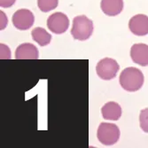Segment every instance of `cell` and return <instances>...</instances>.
Listing matches in <instances>:
<instances>
[{"mask_svg": "<svg viewBox=\"0 0 148 148\" xmlns=\"http://www.w3.org/2000/svg\"><path fill=\"white\" fill-rule=\"evenodd\" d=\"M144 75L136 68H127L120 75V84L127 91H137L144 84Z\"/></svg>", "mask_w": 148, "mask_h": 148, "instance_id": "cell-1", "label": "cell"}, {"mask_svg": "<svg viewBox=\"0 0 148 148\" xmlns=\"http://www.w3.org/2000/svg\"><path fill=\"white\" fill-rule=\"evenodd\" d=\"M93 32V22L84 15L76 16L73 21L71 34L75 40L84 41Z\"/></svg>", "mask_w": 148, "mask_h": 148, "instance_id": "cell-2", "label": "cell"}, {"mask_svg": "<svg viewBox=\"0 0 148 148\" xmlns=\"http://www.w3.org/2000/svg\"><path fill=\"white\" fill-rule=\"evenodd\" d=\"M97 137L104 145H113L119 140L120 130L115 124L101 123L98 129Z\"/></svg>", "mask_w": 148, "mask_h": 148, "instance_id": "cell-3", "label": "cell"}, {"mask_svg": "<svg viewBox=\"0 0 148 148\" xmlns=\"http://www.w3.org/2000/svg\"><path fill=\"white\" fill-rule=\"evenodd\" d=\"M120 66L116 60L111 58H105L99 61L96 66L97 75L102 80H112L116 76Z\"/></svg>", "mask_w": 148, "mask_h": 148, "instance_id": "cell-4", "label": "cell"}, {"mask_svg": "<svg viewBox=\"0 0 148 148\" xmlns=\"http://www.w3.org/2000/svg\"><path fill=\"white\" fill-rule=\"evenodd\" d=\"M69 21L66 14L62 12H55L47 20L48 29L55 34H63L69 29Z\"/></svg>", "mask_w": 148, "mask_h": 148, "instance_id": "cell-5", "label": "cell"}, {"mask_svg": "<svg viewBox=\"0 0 148 148\" xmlns=\"http://www.w3.org/2000/svg\"><path fill=\"white\" fill-rule=\"evenodd\" d=\"M12 23L16 29L20 30H27L34 23V15L29 10L21 9L13 14Z\"/></svg>", "mask_w": 148, "mask_h": 148, "instance_id": "cell-6", "label": "cell"}, {"mask_svg": "<svg viewBox=\"0 0 148 148\" xmlns=\"http://www.w3.org/2000/svg\"><path fill=\"white\" fill-rule=\"evenodd\" d=\"M130 30L136 36H145L148 34V16L138 14L133 16L129 22Z\"/></svg>", "mask_w": 148, "mask_h": 148, "instance_id": "cell-7", "label": "cell"}, {"mask_svg": "<svg viewBox=\"0 0 148 148\" xmlns=\"http://www.w3.org/2000/svg\"><path fill=\"white\" fill-rule=\"evenodd\" d=\"M130 57L134 63L142 66H148V45L135 44L130 49Z\"/></svg>", "mask_w": 148, "mask_h": 148, "instance_id": "cell-8", "label": "cell"}, {"mask_svg": "<svg viewBox=\"0 0 148 148\" xmlns=\"http://www.w3.org/2000/svg\"><path fill=\"white\" fill-rule=\"evenodd\" d=\"M15 59L17 60H36L38 59L37 48L29 43L19 45L15 51Z\"/></svg>", "mask_w": 148, "mask_h": 148, "instance_id": "cell-9", "label": "cell"}, {"mask_svg": "<svg viewBox=\"0 0 148 148\" xmlns=\"http://www.w3.org/2000/svg\"><path fill=\"white\" fill-rule=\"evenodd\" d=\"M122 107L121 106L114 101L108 102L105 104L102 108L101 113L102 116L106 120H110V121H117L122 116Z\"/></svg>", "mask_w": 148, "mask_h": 148, "instance_id": "cell-10", "label": "cell"}, {"mask_svg": "<svg viewBox=\"0 0 148 148\" xmlns=\"http://www.w3.org/2000/svg\"><path fill=\"white\" fill-rule=\"evenodd\" d=\"M123 0H102L101 9L108 16H115L123 11Z\"/></svg>", "mask_w": 148, "mask_h": 148, "instance_id": "cell-11", "label": "cell"}, {"mask_svg": "<svg viewBox=\"0 0 148 148\" xmlns=\"http://www.w3.org/2000/svg\"><path fill=\"white\" fill-rule=\"evenodd\" d=\"M32 38L40 46H45L51 43V36L43 28H36L32 30Z\"/></svg>", "mask_w": 148, "mask_h": 148, "instance_id": "cell-12", "label": "cell"}, {"mask_svg": "<svg viewBox=\"0 0 148 148\" xmlns=\"http://www.w3.org/2000/svg\"><path fill=\"white\" fill-rule=\"evenodd\" d=\"M38 7L42 12H49L55 9L58 5V0H38Z\"/></svg>", "mask_w": 148, "mask_h": 148, "instance_id": "cell-13", "label": "cell"}, {"mask_svg": "<svg viewBox=\"0 0 148 148\" xmlns=\"http://www.w3.org/2000/svg\"><path fill=\"white\" fill-rule=\"evenodd\" d=\"M139 123L142 130L145 133H148V108H145L140 112Z\"/></svg>", "mask_w": 148, "mask_h": 148, "instance_id": "cell-14", "label": "cell"}, {"mask_svg": "<svg viewBox=\"0 0 148 148\" xmlns=\"http://www.w3.org/2000/svg\"><path fill=\"white\" fill-rule=\"evenodd\" d=\"M1 47V59H11V51L4 44L0 45Z\"/></svg>", "mask_w": 148, "mask_h": 148, "instance_id": "cell-15", "label": "cell"}, {"mask_svg": "<svg viewBox=\"0 0 148 148\" xmlns=\"http://www.w3.org/2000/svg\"><path fill=\"white\" fill-rule=\"evenodd\" d=\"M15 0H1V6L2 7H10L14 4Z\"/></svg>", "mask_w": 148, "mask_h": 148, "instance_id": "cell-16", "label": "cell"}, {"mask_svg": "<svg viewBox=\"0 0 148 148\" xmlns=\"http://www.w3.org/2000/svg\"><path fill=\"white\" fill-rule=\"evenodd\" d=\"M6 22H7L6 16H5V14L3 12H1V29H4L5 28Z\"/></svg>", "mask_w": 148, "mask_h": 148, "instance_id": "cell-17", "label": "cell"}]
</instances>
